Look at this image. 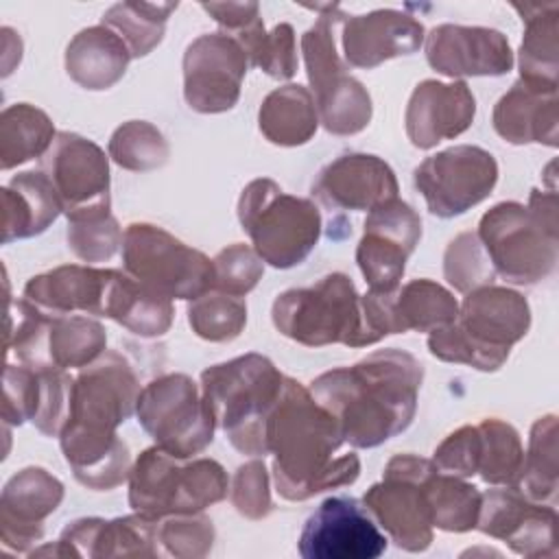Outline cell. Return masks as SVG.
<instances>
[{"mask_svg": "<svg viewBox=\"0 0 559 559\" xmlns=\"http://www.w3.org/2000/svg\"><path fill=\"white\" fill-rule=\"evenodd\" d=\"M201 9L207 11L227 35L240 31L260 15L258 2H201Z\"/></svg>", "mask_w": 559, "mask_h": 559, "instance_id": "49", "label": "cell"}, {"mask_svg": "<svg viewBox=\"0 0 559 559\" xmlns=\"http://www.w3.org/2000/svg\"><path fill=\"white\" fill-rule=\"evenodd\" d=\"M2 242L44 234L63 212L59 197L41 170L17 173L2 188Z\"/></svg>", "mask_w": 559, "mask_h": 559, "instance_id": "31", "label": "cell"}, {"mask_svg": "<svg viewBox=\"0 0 559 559\" xmlns=\"http://www.w3.org/2000/svg\"><path fill=\"white\" fill-rule=\"evenodd\" d=\"M524 22L520 44V81L557 92L559 74V2L513 4Z\"/></svg>", "mask_w": 559, "mask_h": 559, "instance_id": "33", "label": "cell"}, {"mask_svg": "<svg viewBox=\"0 0 559 559\" xmlns=\"http://www.w3.org/2000/svg\"><path fill=\"white\" fill-rule=\"evenodd\" d=\"M400 192L393 168L369 153H345L323 166L312 183V194L328 210H373Z\"/></svg>", "mask_w": 559, "mask_h": 559, "instance_id": "26", "label": "cell"}, {"mask_svg": "<svg viewBox=\"0 0 559 559\" xmlns=\"http://www.w3.org/2000/svg\"><path fill=\"white\" fill-rule=\"evenodd\" d=\"M63 500V483L44 467L13 474L0 496V537L15 552H31L44 537L46 518Z\"/></svg>", "mask_w": 559, "mask_h": 559, "instance_id": "25", "label": "cell"}, {"mask_svg": "<svg viewBox=\"0 0 559 559\" xmlns=\"http://www.w3.org/2000/svg\"><path fill=\"white\" fill-rule=\"evenodd\" d=\"M188 323L203 341L229 343L238 338L247 325V304L242 297L210 290L190 301Z\"/></svg>", "mask_w": 559, "mask_h": 559, "instance_id": "43", "label": "cell"}, {"mask_svg": "<svg viewBox=\"0 0 559 559\" xmlns=\"http://www.w3.org/2000/svg\"><path fill=\"white\" fill-rule=\"evenodd\" d=\"M319 20L301 35V52L319 122L332 135H356L371 122L373 105L367 87L347 74V63L336 52L334 26L347 13L338 4L308 7Z\"/></svg>", "mask_w": 559, "mask_h": 559, "instance_id": "10", "label": "cell"}, {"mask_svg": "<svg viewBox=\"0 0 559 559\" xmlns=\"http://www.w3.org/2000/svg\"><path fill=\"white\" fill-rule=\"evenodd\" d=\"M231 37L242 46L249 66L260 68L269 76L286 81L297 72V46L290 24L282 22L273 26V31H266L258 15L247 26L231 33Z\"/></svg>", "mask_w": 559, "mask_h": 559, "instance_id": "41", "label": "cell"}, {"mask_svg": "<svg viewBox=\"0 0 559 559\" xmlns=\"http://www.w3.org/2000/svg\"><path fill=\"white\" fill-rule=\"evenodd\" d=\"M107 153L124 170L148 173L168 162L170 148L157 127L146 120H129L111 133Z\"/></svg>", "mask_w": 559, "mask_h": 559, "instance_id": "42", "label": "cell"}, {"mask_svg": "<svg viewBox=\"0 0 559 559\" xmlns=\"http://www.w3.org/2000/svg\"><path fill=\"white\" fill-rule=\"evenodd\" d=\"M122 266L135 282L168 299L192 301L214 290V262L151 223L124 229Z\"/></svg>", "mask_w": 559, "mask_h": 559, "instance_id": "12", "label": "cell"}, {"mask_svg": "<svg viewBox=\"0 0 559 559\" xmlns=\"http://www.w3.org/2000/svg\"><path fill=\"white\" fill-rule=\"evenodd\" d=\"M421 380V362L389 347L317 376L310 393L332 413L349 445L376 448L413 424Z\"/></svg>", "mask_w": 559, "mask_h": 559, "instance_id": "2", "label": "cell"}, {"mask_svg": "<svg viewBox=\"0 0 559 559\" xmlns=\"http://www.w3.org/2000/svg\"><path fill=\"white\" fill-rule=\"evenodd\" d=\"M465 295L454 323L430 332L428 349L443 362L498 371L531 328L528 301L518 290L493 284Z\"/></svg>", "mask_w": 559, "mask_h": 559, "instance_id": "5", "label": "cell"}, {"mask_svg": "<svg viewBox=\"0 0 559 559\" xmlns=\"http://www.w3.org/2000/svg\"><path fill=\"white\" fill-rule=\"evenodd\" d=\"M116 280V269L63 264L31 277L24 286V299L52 314L107 317Z\"/></svg>", "mask_w": 559, "mask_h": 559, "instance_id": "29", "label": "cell"}, {"mask_svg": "<svg viewBox=\"0 0 559 559\" xmlns=\"http://www.w3.org/2000/svg\"><path fill=\"white\" fill-rule=\"evenodd\" d=\"M491 122L509 144H546L555 148L559 129L557 92L537 90L518 79L496 103Z\"/></svg>", "mask_w": 559, "mask_h": 559, "instance_id": "30", "label": "cell"}, {"mask_svg": "<svg viewBox=\"0 0 559 559\" xmlns=\"http://www.w3.org/2000/svg\"><path fill=\"white\" fill-rule=\"evenodd\" d=\"M421 240V218L402 199H389L365 218L356 262L369 290L391 293L400 286L406 260Z\"/></svg>", "mask_w": 559, "mask_h": 559, "instance_id": "18", "label": "cell"}, {"mask_svg": "<svg viewBox=\"0 0 559 559\" xmlns=\"http://www.w3.org/2000/svg\"><path fill=\"white\" fill-rule=\"evenodd\" d=\"M135 415L155 445L173 456L192 459L214 441L212 411L197 382L186 373L151 380L138 395Z\"/></svg>", "mask_w": 559, "mask_h": 559, "instance_id": "13", "label": "cell"}, {"mask_svg": "<svg viewBox=\"0 0 559 559\" xmlns=\"http://www.w3.org/2000/svg\"><path fill=\"white\" fill-rule=\"evenodd\" d=\"M131 61L124 41L103 24L79 31L66 48V72L83 90L100 92L116 85Z\"/></svg>", "mask_w": 559, "mask_h": 559, "instance_id": "32", "label": "cell"}, {"mask_svg": "<svg viewBox=\"0 0 559 559\" xmlns=\"http://www.w3.org/2000/svg\"><path fill=\"white\" fill-rule=\"evenodd\" d=\"M229 498L234 509L247 520H264L273 511L269 472L264 461L253 459L236 469L229 487Z\"/></svg>", "mask_w": 559, "mask_h": 559, "instance_id": "48", "label": "cell"}, {"mask_svg": "<svg viewBox=\"0 0 559 559\" xmlns=\"http://www.w3.org/2000/svg\"><path fill=\"white\" fill-rule=\"evenodd\" d=\"M493 273L515 286H533L557 269L559 227L555 190H533L528 205L502 201L487 210L476 231Z\"/></svg>", "mask_w": 559, "mask_h": 559, "instance_id": "4", "label": "cell"}, {"mask_svg": "<svg viewBox=\"0 0 559 559\" xmlns=\"http://www.w3.org/2000/svg\"><path fill=\"white\" fill-rule=\"evenodd\" d=\"M68 249L81 262H107L122 249V229L111 214L68 221Z\"/></svg>", "mask_w": 559, "mask_h": 559, "instance_id": "46", "label": "cell"}, {"mask_svg": "<svg viewBox=\"0 0 559 559\" xmlns=\"http://www.w3.org/2000/svg\"><path fill=\"white\" fill-rule=\"evenodd\" d=\"M426 500L435 528L445 533H467L476 528L483 493L465 478L437 467L426 478Z\"/></svg>", "mask_w": 559, "mask_h": 559, "instance_id": "38", "label": "cell"}, {"mask_svg": "<svg viewBox=\"0 0 559 559\" xmlns=\"http://www.w3.org/2000/svg\"><path fill=\"white\" fill-rule=\"evenodd\" d=\"M459 301L454 295L432 280H411L391 295L393 334L432 332L454 323Z\"/></svg>", "mask_w": 559, "mask_h": 559, "instance_id": "35", "label": "cell"}, {"mask_svg": "<svg viewBox=\"0 0 559 559\" xmlns=\"http://www.w3.org/2000/svg\"><path fill=\"white\" fill-rule=\"evenodd\" d=\"M275 330L306 347L373 345L360 295L345 273H328L306 288H288L271 308Z\"/></svg>", "mask_w": 559, "mask_h": 559, "instance_id": "7", "label": "cell"}, {"mask_svg": "<svg viewBox=\"0 0 559 559\" xmlns=\"http://www.w3.org/2000/svg\"><path fill=\"white\" fill-rule=\"evenodd\" d=\"M557 522L555 507L531 500L518 487L500 485L483 493L476 528L522 557L555 559L559 555Z\"/></svg>", "mask_w": 559, "mask_h": 559, "instance_id": "21", "label": "cell"}, {"mask_svg": "<svg viewBox=\"0 0 559 559\" xmlns=\"http://www.w3.org/2000/svg\"><path fill=\"white\" fill-rule=\"evenodd\" d=\"M557 417H539L528 435L524 467L518 489L535 502L555 507L559 493V459H557Z\"/></svg>", "mask_w": 559, "mask_h": 559, "instance_id": "39", "label": "cell"}, {"mask_svg": "<svg viewBox=\"0 0 559 559\" xmlns=\"http://www.w3.org/2000/svg\"><path fill=\"white\" fill-rule=\"evenodd\" d=\"M157 522L142 513L103 520L81 518L70 522L55 544L33 548L31 557H159Z\"/></svg>", "mask_w": 559, "mask_h": 559, "instance_id": "22", "label": "cell"}, {"mask_svg": "<svg viewBox=\"0 0 559 559\" xmlns=\"http://www.w3.org/2000/svg\"><path fill=\"white\" fill-rule=\"evenodd\" d=\"M140 391L129 360L111 349L74 378L59 445L83 487L109 491L129 480L131 454L116 428L135 413Z\"/></svg>", "mask_w": 559, "mask_h": 559, "instance_id": "1", "label": "cell"}, {"mask_svg": "<svg viewBox=\"0 0 559 559\" xmlns=\"http://www.w3.org/2000/svg\"><path fill=\"white\" fill-rule=\"evenodd\" d=\"M284 376L262 354H245L201 371V393L216 428L249 456L269 454L266 424L282 395Z\"/></svg>", "mask_w": 559, "mask_h": 559, "instance_id": "6", "label": "cell"}, {"mask_svg": "<svg viewBox=\"0 0 559 559\" xmlns=\"http://www.w3.org/2000/svg\"><path fill=\"white\" fill-rule=\"evenodd\" d=\"M175 9L177 2H118L103 13L100 24L124 41L131 59H138L164 39L166 20Z\"/></svg>", "mask_w": 559, "mask_h": 559, "instance_id": "40", "label": "cell"}, {"mask_svg": "<svg viewBox=\"0 0 559 559\" xmlns=\"http://www.w3.org/2000/svg\"><path fill=\"white\" fill-rule=\"evenodd\" d=\"M262 135L277 146H301L319 127L312 94L304 85H282L266 94L258 111Z\"/></svg>", "mask_w": 559, "mask_h": 559, "instance_id": "34", "label": "cell"}, {"mask_svg": "<svg viewBox=\"0 0 559 559\" xmlns=\"http://www.w3.org/2000/svg\"><path fill=\"white\" fill-rule=\"evenodd\" d=\"M229 480L214 459H179L159 445L146 448L129 474V507L153 520L199 513L227 496Z\"/></svg>", "mask_w": 559, "mask_h": 559, "instance_id": "8", "label": "cell"}, {"mask_svg": "<svg viewBox=\"0 0 559 559\" xmlns=\"http://www.w3.org/2000/svg\"><path fill=\"white\" fill-rule=\"evenodd\" d=\"M214 262V290L245 297L251 293L264 273L262 258L247 245L234 242L216 253Z\"/></svg>", "mask_w": 559, "mask_h": 559, "instance_id": "47", "label": "cell"}, {"mask_svg": "<svg viewBox=\"0 0 559 559\" xmlns=\"http://www.w3.org/2000/svg\"><path fill=\"white\" fill-rule=\"evenodd\" d=\"M216 539L214 524L207 515L183 513L168 515L157 522V542L162 555L177 559H201L212 552Z\"/></svg>", "mask_w": 559, "mask_h": 559, "instance_id": "44", "label": "cell"}, {"mask_svg": "<svg viewBox=\"0 0 559 559\" xmlns=\"http://www.w3.org/2000/svg\"><path fill=\"white\" fill-rule=\"evenodd\" d=\"M498 181L496 157L472 144L450 146L413 170V183L437 218H454L485 201Z\"/></svg>", "mask_w": 559, "mask_h": 559, "instance_id": "15", "label": "cell"}, {"mask_svg": "<svg viewBox=\"0 0 559 559\" xmlns=\"http://www.w3.org/2000/svg\"><path fill=\"white\" fill-rule=\"evenodd\" d=\"M476 116V100L465 81L426 79L415 85L406 114V135L415 148L428 151L441 140L465 133Z\"/></svg>", "mask_w": 559, "mask_h": 559, "instance_id": "27", "label": "cell"}, {"mask_svg": "<svg viewBox=\"0 0 559 559\" xmlns=\"http://www.w3.org/2000/svg\"><path fill=\"white\" fill-rule=\"evenodd\" d=\"M238 221L253 251L273 269L301 264L321 236V214L310 199L284 192L273 179L260 177L242 188Z\"/></svg>", "mask_w": 559, "mask_h": 559, "instance_id": "9", "label": "cell"}, {"mask_svg": "<svg viewBox=\"0 0 559 559\" xmlns=\"http://www.w3.org/2000/svg\"><path fill=\"white\" fill-rule=\"evenodd\" d=\"M249 59L227 33H207L183 52V98L199 114L229 111L238 98Z\"/></svg>", "mask_w": 559, "mask_h": 559, "instance_id": "19", "label": "cell"}, {"mask_svg": "<svg viewBox=\"0 0 559 559\" xmlns=\"http://www.w3.org/2000/svg\"><path fill=\"white\" fill-rule=\"evenodd\" d=\"M2 382L4 426L31 421L41 435L59 437L70 413V391L74 382L66 369H33L7 362Z\"/></svg>", "mask_w": 559, "mask_h": 559, "instance_id": "23", "label": "cell"}, {"mask_svg": "<svg viewBox=\"0 0 559 559\" xmlns=\"http://www.w3.org/2000/svg\"><path fill=\"white\" fill-rule=\"evenodd\" d=\"M107 345L105 328L83 314H52L28 299H9L7 349L33 369H83Z\"/></svg>", "mask_w": 559, "mask_h": 559, "instance_id": "11", "label": "cell"}, {"mask_svg": "<svg viewBox=\"0 0 559 559\" xmlns=\"http://www.w3.org/2000/svg\"><path fill=\"white\" fill-rule=\"evenodd\" d=\"M443 275L459 293H469L493 282V266L476 231H463L450 240L443 255Z\"/></svg>", "mask_w": 559, "mask_h": 559, "instance_id": "45", "label": "cell"}, {"mask_svg": "<svg viewBox=\"0 0 559 559\" xmlns=\"http://www.w3.org/2000/svg\"><path fill=\"white\" fill-rule=\"evenodd\" d=\"M424 37V24L404 11L378 9L347 15L343 20V59L352 68L371 70L389 59L417 52Z\"/></svg>", "mask_w": 559, "mask_h": 559, "instance_id": "28", "label": "cell"}, {"mask_svg": "<svg viewBox=\"0 0 559 559\" xmlns=\"http://www.w3.org/2000/svg\"><path fill=\"white\" fill-rule=\"evenodd\" d=\"M39 170L52 183L68 221L111 214L109 159L96 142L59 131L39 159Z\"/></svg>", "mask_w": 559, "mask_h": 559, "instance_id": "16", "label": "cell"}, {"mask_svg": "<svg viewBox=\"0 0 559 559\" xmlns=\"http://www.w3.org/2000/svg\"><path fill=\"white\" fill-rule=\"evenodd\" d=\"M426 59L450 79L502 76L513 68L509 39L487 26L439 24L426 35Z\"/></svg>", "mask_w": 559, "mask_h": 559, "instance_id": "24", "label": "cell"}, {"mask_svg": "<svg viewBox=\"0 0 559 559\" xmlns=\"http://www.w3.org/2000/svg\"><path fill=\"white\" fill-rule=\"evenodd\" d=\"M107 319L142 338H155L170 330L175 308L168 297L153 293L129 273H118Z\"/></svg>", "mask_w": 559, "mask_h": 559, "instance_id": "36", "label": "cell"}, {"mask_svg": "<svg viewBox=\"0 0 559 559\" xmlns=\"http://www.w3.org/2000/svg\"><path fill=\"white\" fill-rule=\"evenodd\" d=\"M386 546L367 507L352 496L325 498L306 520L297 544L304 559H376Z\"/></svg>", "mask_w": 559, "mask_h": 559, "instance_id": "20", "label": "cell"}, {"mask_svg": "<svg viewBox=\"0 0 559 559\" xmlns=\"http://www.w3.org/2000/svg\"><path fill=\"white\" fill-rule=\"evenodd\" d=\"M437 469L430 459L395 454L362 496V504L406 552H424L432 544V520L426 500V478Z\"/></svg>", "mask_w": 559, "mask_h": 559, "instance_id": "14", "label": "cell"}, {"mask_svg": "<svg viewBox=\"0 0 559 559\" xmlns=\"http://www.w3.org/2000/svg\"><path fill=\"white\" fill-rule=\"evenodd\" d=\"M273 483L290 502L345 487L360 476V459L349 452L334 459L345 443L338 421L295 378L284 376L282 395L266 424Z\"/></svg>", "mask_w": 559, "mask_h": 559, "instance_id": "3", "label": "cell"}, {"mask_svg": "<svg viewBox=\"0 0 559 559\" xmlns=\"http://www.w3.org/2000/svg\"><path fill=\"white\" fill-rule=\"evenodd\" d=\"M57 138L50 116L28 103H15L0 114V166L11 170L35 157H44Z\"/></svg>", "mask_w": 559, "mask_h": 559, "instance_id": "37", "label": "cell"}, {"mask_svg": "<svg viewBox=\"0 0 559 559\" xmlns=\"http://www.w3.org/2000/svg\"><path fill=\"white\" fill-rule=\"evenodd\" d=\"M432 463L448 474L480 476L489 485L518 487L524 448L518 430L496 417L450 432L435 450Z\"/></svg>", "mask_w": 559, "mask_h": 559, "instance_id": "17", "label": "cell"}]
</instances>
